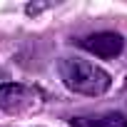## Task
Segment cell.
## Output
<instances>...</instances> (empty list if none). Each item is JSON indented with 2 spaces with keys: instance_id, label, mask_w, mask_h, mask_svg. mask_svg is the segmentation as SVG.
I'll return each mask as SVG.
<instances>
[{
  "instance_id": "cell-3",
  "label": "cell",
  "mask_w": 127,
  "mask_h": 127,
  "mask_svg": "<svg viewBox=\"0 0 127 127\" xmlns=\"http://www.w3.org/2000/svg\"><path fill=\"white\" fill-rule=\"evenodd\" d=\"M80 47H85L87 52H92V55H97V57L110 60V57H117V55L122 52L125 40H122L120 32L102 30V32H92V35L82 37V40H80Z\"/></svg>"
},
{
  "instance_id": "cell-5",
  "label": "cell",
  "mask_w": 127,
  "mask_h": 127,
  "mask_svg": "<svg viewBox=\"0 0 127 127\" xmlns=\"http://www.w3.org/2000/svg\"><path fill=\"white\" fill-rule=\"evenodd\" d=\"M45 8H47V5H28L25 10H28V15H37V13H40V10H45Z\"/></svg>"
},
{
  "instance_id": "cell-2",
  "label": "cell",
  "mask_w": 127,
  "mask_h": 127,
  "mask_svg": "<svg viewBox=\"0 0 127 127\" xmlns=\"http://www.w3.org/2000/svg\"><path fill=\"white\" fill-rule=\"evenodd\" d=\"M37 105V92L28 85L20 82H3L0 85V110L10 112V115H20L28 112Z\"/></svg>"
},
{
  "instance_id": "cell-4",
  "label": "cell",
  "mask_w": 127,
  "mask_h": 127,
  "mask_svg": "<svg viewBox=\"0 0 127 127\" xmlns=\"http://www.w3.org/2000/svg\"><path fill=\"white\" fill-rule=\"evenodd\" d=\"M72 127H127V117L122 112H97V115H82L70 120Z\"/></svg>"
},
{
  "instance_id": "cell-6",
  "label": "cell",
  "mask_w": 127,
  "mask_h": 127,
  "mask_svg": "<svg viewBox=\"0 0 127 127\" xmlns=\"http://www.w3.org/2000/svg\"><path fill=\"white\" fill-rule=\"evenodd\" d=\"M0 75H3V72H0Z\"/></svg>"
},
{
  "instance_id": "cell-1",
  "label": "cell",
  "mask_w": 127,
  "mask_h": 127,
  "mask_svg": "<svg viewBox=\"0 0 127 127\" xmlns=\"http://www.w3.org/2000/svg\"><path fill=\"white\" fill-rule=\"evenodd\" d=\"M57 72L67 90L77 95H87V97H100L112 85V77L100 65L80 60V57H62L57 62Z\"/></svg>"
}]
</instances>
